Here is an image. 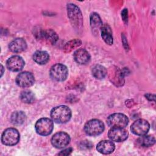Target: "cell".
Masks as SVG:
<instances>
[{
  "instance_id": "1",
  "label": "cell",
  "mask_w": 156,
  "mask_h": 156,
  "mask_svg": "<svg viewBox=\"0 0 156 156\" xmlns=\"http://www.w3.org/2000/svg\"><path fill=\"white\" fill-rule=\"evenodd\" d=\"M51 117L54 122L63 124L68 122L71 117V111L66 105L57 106L51 112Z\"/></svg>"
},
{
  "instance_id": "2",
  "label": "cell",
  "mask_w": 156,
  "mask_h": 156,
  "mask_svg": "<svg viewBox=\"0 0 156 156\" xmlns=\"http://www.w3.org/2000/svg\"><path fill=\"white\" fill-rule=\"evenodd\" d=\"M68 18L73 26L77 30H80L83 24V16L80 9L74 4L67 5Z\"/></svg>"
},
{
  "instance_id": "3",
  "label": "cell",
  "mask_w": 156,
  "mask_h": 156,
  "mask_svg": "<svg viewBox=\"0 0 156 156\" xmlns=\"http://www.w3.org/2000/svg\"><path fill=\"white\" fill-rule=\"evenodd\" d=\"M104 123L99 119H91L87 122L84 126L85 132L90 136H97L104 130Z\"/></svg>"
},
{
  "instance_id": "4",
  "label": "cell",
  "mask_w": 156,
  "mask_h": 156,
  "mask_svg": "<svg viewBox=\"0 0 156 156\" xmlns=\"http://www.w3.org/2000/svg\"><path fill=\"white\" fill-rule=\"evenodd\" d=\"M35 130L40 135L46 136L49 135L54 128L52 120L48 118H43L38 119L35 124Z\"/></svg>"
},
{
  "instance_id": "5",
  "label": "cell",
  "mask_w": 156,
  "mask_h": 156,
  "mask_svg": "<svg viewBox=\"0 0 156 156\" xmlns=\"http://www.w3.org/2000/svg\"><path fill=\"white\" fill-rule=\"evenodd\" d=\"M20 133L15 128H9L5 130L1 136V141L6 146H13L18 143Z\"/></svg>"
},
{
  "instance_id": "6",
  "label": "cell",
  "mask_w": 156,
  "mask_h": 156,
  "mask_svg": "<svg viewBox=\"0 0 156 156\" xmlns=\"http://www.w3.org/2000/svg\"><path fill=\"white\" fill-rule=\"evenodd\" d=\"M37 39L41 40L51 44H54L58 40L57 33L52 29H38L34 34Z\"/></svg>"
},
{
  "instance_id": "7",
  "label": "cell",
  "mask_w": 156,
  "mask_h": 156,
  "mask_svg": "<svg viewBox=\"0 0 156 156\" xmlns=\"http://www.w3.org/2000/svg\"><path fill=\"white\" fill-rule=\"evenodd\" d=\"M107 124L112 127H125L129 123V119L125 115L116 113L110 115L107 120Z\"/></svg>"
},
{
  "instance_id": "8",
  "label": "cell",
  "mask_w": 156,
  "mask_h": 156,
  "mask_svg": "<svg viewBox=\"0 0 156 156\" xmlns=\"http://www.w3.org/2000/svg\"><path fill=\"white\" fill-rule=\"evenodd\" d=\"M68 75V70L67 67L61 63L54 65L50 69L51 77L56 81L65 80Z\"/></svg>"
},
{
  "instance_id": "9",
  "label": "cell",
  "mask_w": 156,
  "mask_h": 156,
  "mask_svg": "<svg viewBox=\"0 0 156 156\" xmlns=\"http://www.w3.org/2000/svg\"><path fill=\"white\" fill-rule=\"evenodd\" d=\"M108 77L112 83L116 87H121L124 84V74L118 67L113 66L108 73Z\"/></svg>"
},
{
  "instance_id": "10",
  "label": "cell",
  "mask_w": 156,
  "mask_h": 156,
  "mask_svg": "<svg viewBox=\"0 0 156 156\" xmlns=\"http://www.w3.org/2000/svg\"><path fill=\"white\" fill-rule=\"evenodd\" d=\"M149 128V123L146 120L139 119L133 122L131 125L130 130L133 133L136 135L143 136L148 132Z\"/></svg>"
},
{
  "instance_id": "11",
  "label": "cell",
  "mask_w": 156,
  "mask_h": 156,
  "mask_svg": "<svg viewBox=\"0 0 156 156\" xmlns=\"http://www.w3.org/2000/svg\"><path fill=\"white\" fill-rule=\"evenodd\" d=\"M70 141L69 135L64 132H59L55 133L51 138V143L56 148H63Z\"/></svg>"
},
{
  "instance_id": "12",
  "label": "cell",
  "mask_w": 156,
  "mask_h": 156,
  "mask_svg": "<svg viewBox=\"0 0 156 156\" xmlns=\"http://www.w3.org/2000/svg\"><path fill=\"white\" fill-rule=\"evenodd\" d=\"M15 81L19 87L27 88L33 85L35 82V78L31 73L24 71L20 73L16 76Z\"/></svg>"
},
{
  "instance_id": "13",
  "label": "cell",
  "mask_w": 156,
  "mask_h": 156,
  "mask_svg": "<svg viewBox=\"0 0 156 156\" xmlns=\"http://www.w3.org/2000/svg\"><path fill=\"white\" fill-rule=\"evenodd\" d=\"M128 135V132L122 127H112L108 133V138L115 142H122L126 140Z\"/></svg>"
},
{
  "instance_id": "14",
  "label": "cell",
  "mask_w": 156,
  "mask_h": 156,
  "mask_svg": "<svg viewBox=\"0 0 156 156\" xmlns=\"http://www.w3.org/2000/svg\"><path fill=\"white\" fill-rule=\"evenodd\" d=\"M25 65L23 58L19 55H13L10 57L6 62L7 68L12 71H21Z\"/></svg>"
},
{
  "instance_id": "15",
  "label": "cell",
  "mask_w": 156,
  "mask_h": 156,
  "mask_svg": "<svg viewBox=\"0 0 156 156\" xmlns=\"http://www.w3.org/2000/svg\"><path fill=\"white\" fill-rule=\"evenodd\" d=\"M75 61L80 65H85L90 60V55L85 49L80 48L76 50L74 53Z\"/></svg>"
},
{
  "instance_id": "16",
  "label": "cell",
  "mask_w": 156,
  "mask_h": 156,
  "mask_svg": "<svg viewBox=\"0 0 156 156\" xmlns=\"http://www.w3.org/2000/svg\"><path fill=\"white\" fill-rule=\"evenodd\" d=\"M115 145L113 141L109 140H102L96 146V149L98 152L103 154H109L114 151Z\"/></svg>"
},
{
  "instance_id": "17",
  "label": "cell",
  "mask_w": 156,
  "mask_h": 156,
  "mask_svg": "<svg viewBox=\"0 0 156 156\" xmlns=\"http://www.w3.org/2000/svg\"><path fill=\"white\" fill-rule=\"evenodd\" d=\"M9 48L12 52L19 53L23 52L26 49L27 44L24 39L21 38H18L10 43Z\"/></svg>"
},
{
  "instance_id": "18",
  "label": "cell",
  "mask_w": 156,
  "mask_h": 156,
  "mask_svg": "<svg viewBox=\"0 0 156 156\" xmlns=\"http://www.w3.org/2000/svg\"><path fill=\"white\" fill-rule=\"evenodd\" d=\"M101 37L103 40L108 45H112L113 42V37H112V32L110 27L105 24H103L101 29Z\"/></svg>"
},
{
  "instance_id": "19",
  "label": "cell",
  "mask_w": 156,
  "mask_h": 156,
  "mask_svg": "<svg viewBox=\"0 0 156 156\" xmlns=\"http://www.w3.org/2000/svg\"><path fill=\"white\" fill-rule=\"evenodd\" d=\"M34 60L40 65L46 64L49 60L48 53L43 51H37L33 55Z\"/></svg>"
},
{
  "instance_id": "20",
  "label": "cell",
  "mask_w": 156,
  "mask_h": 156,
  "mask_svg": "<svg viewBox=\"0 0 156 156\" xmlns=\"http://www.w3.org/2000/svg\"><path fill=\"white\" fill-rule=\"evenodd\" d=\"M92 74L96 79H102L107 74V70L102 65H96L92 68Z\"/></svg>"
},
{
  "instance_id": "21",
  "label": "cell",
  "mask_w": 156,
  "mask_h": 156,
  "mask_svg": "<svg viewBox=\"0 0 156 156\" xmlns=\"http://www.w3.org/2000/svg\"><path fill=\"white\" fill-rule=\"evenodd\" d=\"M10 120L14 125H21L26 120V115L22 111L14 112L11 115Z\"/></svg>"
},
{
  "instance_id": "22",
  "label": "cell",
  "mask_w": 156,
  "mask_h": 156,
  "mask_svg": "<svg viewBox=\"0 0 156 156\" xmlns=\"http://www.w3.org/2000/svg\"><path fill=\"white\" fill-rule=\"evenodd\" d=\"M90 25L93 30L101 29L102 26V22L99 15L95 12H93L90 15Z\"/></svg>"
},
{
  "instance_id": "23",
  "label": "cell",
  "mask_w": 156,
  "mask_h": 156,
  "mask_svg": "<svg viewBox=\"0 0 156 156\" xmlns=\"http://www.w3.org/2000/svg\"><path fill=\"white\" fill-rule=\"evenodd\" d=\"M138 143L143 147H150L155 144V137L151 135H143L137 140Z\"/></svg>"
},
{
  "instance_id": "24",
  "label": "cell",
  "mask_w": 156,
  "mask_h": 156,
  "mask_svg": "<svg viewBox=\"0 0 156 156\" xmlns=\"http://www.w3.org/2000/svg\"><path fill=\"white\" fill-rule=\"evenodd\" d=\"M81 44H82V41L79 39L71 40L68 41L67 43H66V44L64 45L63 48V51L66 53L70 52L74 49H75L76 48L79 47L81 45Z\"/></svg>"
},
{
  "instance_id": "25",
  "label": "cell",
  "mask_w": 156,
  "mask_h": 156,
  "mask_svg": "<svg viewBox=\"0 0 156 156\" xmlns=\"http://www.w3.org/2000/svg\"><path fill=\"white\" fill-rule=\"evenodd\" d=\"M21 100L26 104H31L35 100V96L33 93L29 90H24L22 91L20 95Z\"/></svg>"
},
{
  "instance_id": "26",
  "label": "cell",
  "mask_w": 156,
  "mask_h": 156,
  "mask_svg": "<svg viewBox=\"0 0 156 156\" xmlns=\"http://www.w3.org/2000/svg\"><path fill=\"white\" fill-rule=\"evenodd\" d=\"M127 9H123V10L121 12V17L122 18V20L125 22V23H127V20H128V15H127Z\"/></svg>"
},
{
  "instance_id": "27",
  "label": "cell",
  "mask_w": 156,
  "mask_h": 156,
  "mask_svg": "<svg viewBox=\"0 0 156 156\" xmlns=\"http://www.w3.org/2000/svg\"><path fill=\"white\" fill-rule=\"evenodd\" d=\"M73 151V149L72 148H68V149H66L62 151H61L60 153L58 154V155H69L71 152Z\"/></svg>"
},
{
  "instance_id": "28",
  "label": "cell",
  "mask_w": 156,
  "mask_h": 156,
  "mask_svg": "<svg viewBox=\"0 0 156 156\" xmlns=\"http://www.w3.org/2000/svg\"><path fill=\"white\" fill-rule=\"evenodd\" d=\"M146 98L148 99L150 101H154L155 99V95L154 94H147L145 95Z\"/></svg>"
},
{
  "instance_id": "29",
  "label": "cell",
  "mask_w": 156,
  "mask_h": 156,
  "mask_svg": "<svg viewBox=\"0 0 156 156\" xmlns=\"http://www.w3.org/2000/svg\"><path fill=\"white\" fill-rule=\"evenodd\" d=\"M1 68H2V71H1V76H2V74H3V69H4V68H3L2 65H1Z\"/></svg>"
}]
</instances>
